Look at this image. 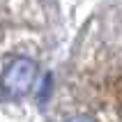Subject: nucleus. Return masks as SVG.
<instances>
[{"mask_svg":"<svg viewBox=\"0 0 122 122\" xmlns=\"http://www.w3.org/2000/svg\"><path fill=\"white\" fill-rule=\"evenodd\" d=\"M35 76H37V67L30 58H16V60L5 69L2 74V90L7 95H25L32 88Z\"/></svg>","mask_w":122,"mask_h":122,"instance_id":"f257e3e1","label":"nucleus"},{"mask_svg":"<svg viewBox=\"0 0 122 122\" xmlns=\"http://www.w3.org/2000/svg\"><path fill=\"white\" fill-rule=\"evenodd\" d=\"M69 122H95V117L88 115V113H81V115H74Z\"/></svg>","mask_w":122,"mask_h":122,"instance_id":"f03ea898","label":"nucleus"}]
</instances>
